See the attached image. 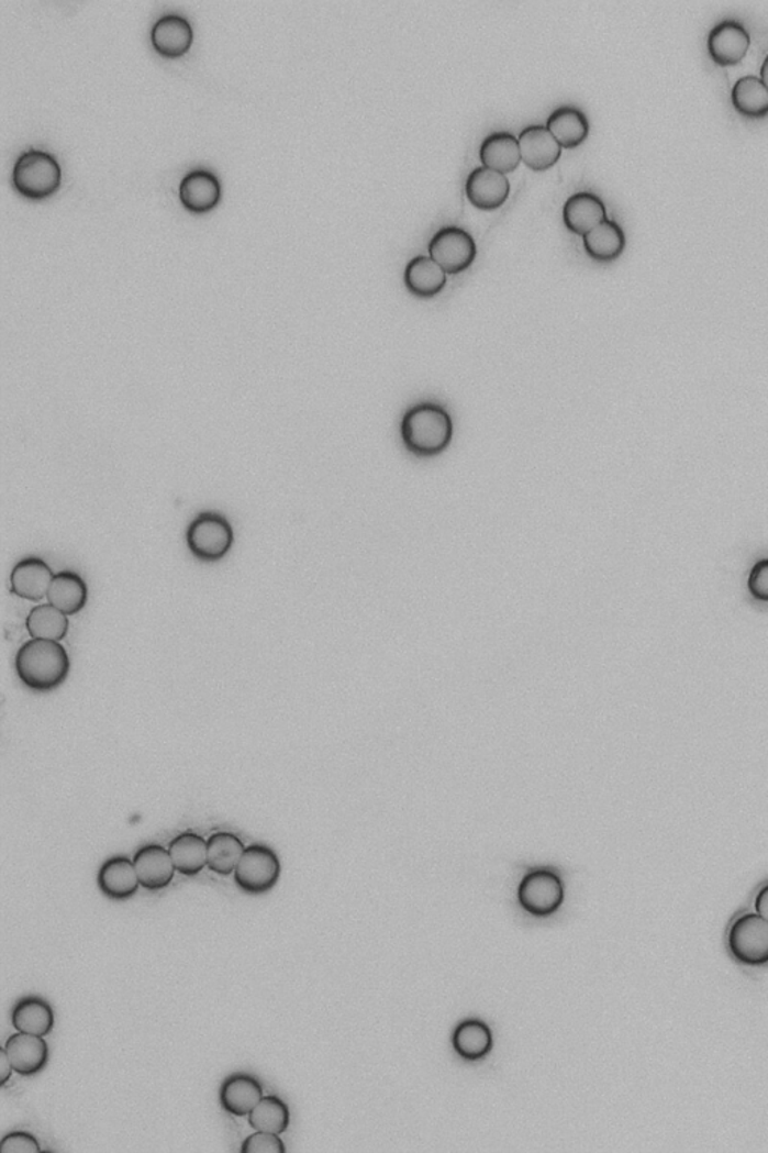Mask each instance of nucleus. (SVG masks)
Wrapping results in <instances>:
<instances>
[{
  "label": "nucleus",
  "mask_w": 768,
  "mask_h": 1153,
  "mask_svg": "<svg viewBox=\"0 0 768 1153\" xmlns=\"http://www.w3.org/2000/svg\"><path fill=\"white\" fill-rule=\"evenodd\" d=\"M400 434L402 445L414 457H438L454 439V420L445 406L423 401L410 406L402 414Z\"/></svg>",
  "instance_id": "obj_1"
},
{
  "label": "nucleus",
  "mask_w": 768,
  "mask_h": 1153,
  "mask_svg": "<svg viewBox=\"0 0 768 1153\" xmlns=\"http://www.w3.org/2000/svg\"><path fill=\"white\" fill-rule=\"evenodd\" d=\"M14 667L24 687L35 692H51L68 679L71 659L64 644L31 639L20 647Z\"/></svg>",
  "instance_id": "obj_2"
},
{
  "label": "nucleus",
  "mask_w": 768,
  "mask_h": 1153,
  "mask_svg": "<svg viewBox=\"0 0 768 1153\" xmlns=\"http://www.w3.org/2000/svg\"><path fill=\"white\" fill-rule=\"evenodd\" d=\"M234 544L232 523L218 512H201L187 531V545L191 555L201 562L213 564L224 559Z\"/></svg>",
  "instance_id": "obj_3"
},
{
  "label": "nucleus",
  "mask_w": 768,
  "mask_h": 1153,
  "mask_svg": "<svg viewBox=\"0 0 768 1153\" xmlns=\"http://www.w3.org/2000/svg\"><path fill=\"white\" fill-rule=\"evenodd\" d=\"M281 877V861L274 849L265 844H253L245 849L233 879L237 888L248 896H263L278 885Z\"/></svg>",
  "instance_id": "obj_4"
},
{
  "label": "nucleus",
  "mask_w": 768,
  "mask_h": 1153,
  "mask_svg": "<svg viewBox=\"0 0 768 1153\" xmlns=\"http://www.w3.org/2000/svg\"><path fill=\"white\" fill-rule=\"evenodd\" d=\"M430 257L445 269L447 275L464 273L474 265L478 245L474 235L458 225H443L434 233L428 244Z\"/></svg>",
  "instance_id": "obj_5"
},
{
  "label": "nucleus",
  "mask_w": 768,
  "mask_h": 1153,
  "mask_svg": "<svg viewBox=\"0 0 768 1153\" xmlns=\"http://www.w3.org/2000/svg\"><path fill=\"white\" fill-rule=\"evenodd\" d=\"M62 171L52 154L29 151L20 155L12 174V182L20 192L29 197L52 195L59 187Z\"/></svg>",
  "instance_id": "obj_6"
},
{
  "label": "nucleus",
  "mask_w": 768,
  "mask_h": 1153,
  "mask_svg": "<svg viewBox=\"0 0 768 1153\" xmlns=\"http://www.w3.org/2000/svg\"><path fill=\"white\" fill-rule=\"evenodd\" d=\"M731 955L746 966L768 963V921L758 913L735 919L728 934Z\"/></svg>",
  "instance_id": "obj_7"
},
{
  "label": "nucleus",
  "mask_w": 768,
  "mask_h": 1153,
  "mask_svg": "<svg viewBox=\"0 0 768 1153\" xmlns=\"http://www.w3.org/2000/svg\"><path fill=\"white\" fill-rule=\"evenodd\" d=\"M565 889L560 877L549 869H535L525 874L519 888L520 905L525 912L535 917H549L563 905Z\"/></svg>",
  "instance_id": "obj_8"
},
{
  "label": "nucleus",
  "mask_w": 768,
  "mask_h": 1153,
  "mask_svg": "<svg viewBox=\"0 0 768 1153\" xmlns=\"http://www.w3.org/2000/svg\"><path fill=\"white\" fill-rule=\"evenodd\" d=\"M468 202L482 211H494L507 203L511 195V180L507 175L491 168L479 166L468 174L466 179Z\"/></svg>",
  "instance_id": "obj_9"
},
{
  "label": "nucleus",
  "mask_w": 768,
  "mask_h": 1153,
  "mask_svg": "<svg viewBox=\"0 0 768 1153\" xmlns=\"http://www.w3.org/2000/svg\"><path fill=\"white\" fill-rule=\"evenodd\" d=\"M140 886L156 893L174 882L176 868L170 852L159 844H147L138 849L133 857Z\"/></svg>",
  "instance_id": "obj_10"
},
{
  "label": "nucleus",
  "mask_w": 768,
  "mask_h": 1153,
  "mask_svg": "<svg viewBox=\"0 0 768 1153\" xmlns=\"http://www.w3.org/2000/svg\"><path fill=\"white\" fill-rule=\"evenodd\" d=\"M521 162L535 171H545L556 166L561 157L560 143L546 125H528L519 135Z\"/></svg>",
  "instance_id": "obj_11"
},
{
  "label": "nucleus",
  "mask_w": 768,
  "mask_h": 1153,
  "mask_svg": "<svg viewBox=\"0 0 768 1153\" xmlns=\"http://www.w3.org/2000/svg\"><path fill=\"white\" fill-rule=\"evenodd\" d=\"M5 1050L12 1069L22 1077H34L43 1073L51 1061V1049L44 1036L29 1035L23 1032L14 1033L8 1038Z\"/></svg>",
  "instance_id": "obj_12"
},
{
  "label": "nucleus",
  "mask_w": 768,
  "mask_h": 1153,
  "mask_svg": "<svg viewBox=\"0 0 768 1153\" xmlns=\"http://www.w3.org/2000/svg\"><path fill=\"white\" fill-rule=\"evenodd\" d=\"M98 889L113 901H126L138 893L140 882L134 861L129 856H114L101 865L97 876Z\"/></svg>",
  "instance_id": "obj_13"
},
{
  "label": "nucleus",
  "mask_w": 768,
  "mask_h": 1153,
  "mask_svg": "<svg viewBox=\"0 0 768 1153\" xmlns=\"http://www.w3.org/2000/svg\"><path fill=\"white\" fill-rule=\"evenodd\" d=\"M53 574L51 566L40 557L20 561L11 572V592L26 601L38 602L47 598Z\"/></svg>",
  "instance_id": "obj_14"
},
{
  "label": "nucleus",
  "mask_w": 768,
  "mask_h": 1153,
  "mask_svg": "<svg viewBox=\"0 0 768 1153\" xmlns=\"http://www.w3.org/2000/svg\"><path fill=\"white\" fill-rule=\"evenodd\" d=\"M750 36L742 23L724 20L710 31L708 47L710 56L716 64L733 65L741 63L749 48Z\"/></svg>",
  "instance_id": "obj_15"
},
{
  "label": "nucleus",
  "mask_w": 768,
  "mask_h": 1153,
  "mask_svg": "<svg viewBox=\"0 0 768 1153\" xmlns=\"http://www.w3.org/2000/svg\"><path fill=\"white\" fill-rule=\"evenodd\" d=\"M563 223L569 232L585 236L596 225L606 220L605 203L601 197L591 191H578L568 197L563 204Z\"/></svg>",
  "instance_id": "obj_16"
},
{
  "label": "nucleus",
  "mask_w": 768,
  "mask_h": 1153,
  "mask_svg": "<svg viewBox=\"0 0 768 1153\" xmlns=\"http://www.w3.org/2000/svg\"><path fill=\"white\" fill-rule=\"evenodd\" d=\"M263 1097L261 1083L249 1074L230 1075L220 1089L221 1107L236 1118H246Z\"/></svg>",
  "instance_id": "obj_17"
},
{
  "label": "nucleus",
  "mask_w": 768,
  "mask_h": 1153,
  "mask_svg": "<svg viewBox=\"0 0 768 1153\" xmlns=\"http://www.w3.org/2000/svg\"><path fill=\"white\" fill-rule=\"evenodd\" d=\"M447 285V274L437 262L419 254L410 258L404 269V286L416 298L430 299L441 295Z\"/></svg>",
  "instance_id": "obj_18"
},
{
  "label": "nucleus",
  "mask_w": 768,
  "mask_h": 1153,
  "mask_svg": "<svg viewBox=\"0 0 768 1153\" xmlns=\"http://www.w3.org/2000/svg\"><path fill=\"white\" fill-rule=\"evenodd\" d=\"M479 158L482 166L500 174H512L521 163L519 137L509 131H494L480 143Z\"/></svg>",
  "instance_id": "obj_19"
},
{
  "label": "nucleus",
  "mask_w": 768,
  "mask_h": 1153,
  "mask_svg": "<svg viewBox=\"0 0 768 1153\" xmlns=\"http://www.w3.org/2000/svg\"><path fill=\"white\" fill-rule=\"evenodd\" d=\"M11 1024L18 1032L47 1036L55 1028V1012L43 997L26 996L12 1008Z\"/></svg>",
  "instance_id": "obj_20"
},
{
  "label": "nucleus",
  "mask_w": 768,
  "mask_h": 1153,
  "mask_svg": "<svg viewBox=\"0 0 768 1153\" xmlns=\"http://www.w3.org/2000/svg\"><path fill=\"white\" fill-rule=\"evenodd\" d=\"M546 129L561 147L574 149L589 137L590 124L586 113L577 106H560L546 119Z\"/></svg>",
  "instance_id": "obj_21"
},
{
  "label": "nucleus",
  "mask_w": 768,
  "mask_h": 1153,
  "mask_svg": "<svg viewBox=\"0 0 768 1153\" xmlns=\"http://www.w3.org/2000/svg\"><path fill=\"white\" fill-rule=\"evenodd\" d=\"M48 605L56 607L67 617L81 613L88 605V585L77 573L55 574L47 594Z\"/></svg>",
  "instance_id": "obj_22"
},
{
  "label": "nucleus",
  "mask_w": 768,
  "mask_h": 1153,
  "mask_svg": "<svg viewBox=\"0 0 768 1153\" xmlns=\"http://www.w3.org/2000/svg\"><path fill=\"white\" fill-rule=\"evenodd\" d=\"M179 196L185 207L191 211H208L220 200V180L211 171L197 168L185 176L180 182Z\"/></svg>",
  "instance_id": "obj_23"
},
{
  "label": "nucleus",
  "mask_w": 768,
  "mask_h": 1153,
  "mask_svg": "<svg viewBox=\"0 0 768 1153\" xmlns=\"http://www.w3.org/2000/svg\"><path fill=\"white\" fill-rule=\"evenodd\" d=\"M171 860H174L176 872L185 877L199 876L208 867V840L194 834L183 832L168 844Z\"/></svg>",
  "instance_id": "obj_24"
},
{
  "label": "nucleus",
  "mask_w": 768,
  "mask_h": 1153,
  "mask_svg": "<svg viewBox=\"0 0 768 1153\" xmlns=\"http://www.w3.org/2000/svg\"><path fill=\"white\" fill-rule=\"evenodd\" d=\"M192 43V27L178 14L163 15L152 27V44L166 56H180Z\"/></svg>",
  "instance_id": "obj_25"
},
{
  "label": "nucleus",
  "mask_w": 768,
  "mask_h": 1153,
  "mask_svg": "<svg viewBox=\"0 0 768 1153\" xmlns=\"http://www.w3.org/2000/svg\"><path fill=\"white\" fill-rule=\"evenodd\" d=\"M582 245L593 260L613 262L626 247V235L622 225L606 219L582 236Z\"/></svg>",
  "instance_id": "obj_26"
},
{
  "label": "nucleus",
  "mask_w": 768,
  "mask_h": 1153,
  "mask_svg": "<svg viewBox=\"0 0 768 1153\" xmlns=\"http://www.w3.org/2000/svg\"><path fill=\"white\" fill-rule=\"evenodd\" d=\"M245 849L240 836L216 832L208 839V868L221 877L232 876Z\"/></svg>",
  "instance_id": "obj_27"
},
{
  "label": "nucleus",
  "mask_w": 768,
  "mask_h": 1153,
  "mask_svg": "<svg viewBox=\"0 0 768 1153\" xmlns=\"http://www.w3.org/2000/svg\"><path fill=\"white\" fill-rule=\"evenodd\" d=\"M27 634L35 640H48V642H62L69 633V619L52 605H40L27 614Z\"/></svg>",
  "instance_id": "obj_28"
},
{
  "label": "nucleus",
  "mask_w": 768,
  "mask_h": 1153,
  "mask_svg": "<svg viewBox=\"0 0 768 1153\" xmlns=\"http://www.w3.org/2000/svg\"><path fill=\"white\" fill-rule=\"evenodd\" d=\"M452 1042L459 1056L467 1061H479L491 1052V1030L483 1021L466 1020L455 1029Z\"/></svg>",
  "instance_id": "obj_29"
},
{
  "label": "nucleus",
  "mask_w": 768,
  "mask_h": 1153,
  "mask_svg": "<svg viewBox=\"0 0 768 1153\" xmlns=\"http://www.w3.org/2000/svg\"><path fill=\"white\" fill-rule=\"evenodd\" d=\"M731 101L735 109L749 118H761L768 113V88L757 76H745L735 81Z\"/></svg>",
  "instance_id": "obj_30"
},
{
  "label": "nucleus",
  "mask_w": 768,
  "mask_h": 1153,
  "mask_svg": "<svg viewBox=\"0 0 768 1153\" xmlns=\"http://www.w3.org/2000/svg\"><path fill=\"white\" fill-rule=\"evenodd\" d=\"M249 1127L254 1131L272 1132V1134H285L290 1127L289 1106L277 1095L263 1097L261 1101L254 1107L248 1115Z\"/></svg>",
  "instance_id": "obj_31"
},
{
  "label": "nucleus",
  "mask_w": 768,
  "mask_h": 1153,
  "mask_svg": "<svg viewBox=\"0 0 768 1153\" xmlns=\"http://www.w3.org/2000/svg\"><path fill=\"white\" fill-rule=\"evenodd\" d=\"M286 1151L281 1137L265 1131H256L246 1137L241 1146L242 1153H286Z\"/></svg>",
  "instance_id": "obj_32"
},
{
  "label": "nucleus",
  "mask_w": 768,
  "mask_h": 1153,
  "mask_svg": "<svg viewBox=\"0 0 768 1153\" xmlns=\"http://www.w3.org/2000/svg\"><path fill=\"white\" fill-rule=\"evenodd\" d=\"M38 1139L27 1131H14L3 1137L0 1153H41Z\"/></svg>",
  "instance_id": "obj_33"
},
{
  "label": "nucleus",
  "mask_w": 768,
  "mask_h": 1153,
  "mask_svg": "<svg viewBox=\"0 0 768 1153\" xmlns=\"http://www.w3.org/2000/svg\"><path fill=\"white\" fill-rule=\"evenodd\" d=\"M747 589L758 601L768 602V559L754 565L747 580Z\"/></svg>",
  "instance_id": "obj_34"
},
{
  "label": "nucleus",
  "mask_w": 768,
  "mask_h": 1153,
  "mask_svg": "<svg viewBox=\"0 0 768 1153\" xmlns=\"http://www.w3.org/2000/svg\"><path fill=\"white\" fill-rule=\"evenodd\" d=\"M12 1071L14 1069H12L10 1057H8L5 1047H2L0 1049V1086H7V1083L10 1082Z\"/></svg>",
  "instance_id": "obj_35"
},
{
  "label": "nucleus",
  "mask_w": 768,
  "mask_h": 1153,
  "mask_svg": "<svg viewBox=\"0 0 768 1153\" xmlns=\"http://www.w3.org/2000/svg\"><path fill=\"white\" fill-rule=\"evenodd\" d=\"M755 910L768 921V885L764 886V888L759 890L757 898H755Z\"/></svg>",
  "instance_id": "obj_36"
},
{
  "label": "nucleus",
  "mask_w": 768,
  "mask_h": 1153,
  "mask_svg": "<svg viewBox=\"0 0 768 1153\" xmlns=\"http://www.w3.org/2000/svg\"><path fill=\"white\" fill-rule=\"evenodd\" d=\"M761 80L764 81V85H766L768 88V55L766 59H764V63L761 65Z\"/></svg>",
  "instance_id": "obj_37"
}]
</instances>
